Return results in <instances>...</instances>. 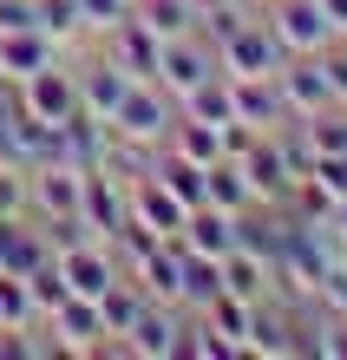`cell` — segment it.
Listing matches in <instances>:
<instances>
[{
    "instance_id": "6da1fadb",
    "label": "cell",
    "mask_w": 347,
    "mask_h": 360,
    "mask_svg": "<svg viewBox=\"0 0 347 360\" xmlns=\"http://www.w3.org/2000/svg\"><path fill=\"white\" fill-rule=\"evenodd\" d=\"M249 354H255V360H315L308 302H282V295H263V302L249 308Z\"/></svg>"
},
{
    "instance_id": "7a4b0ae2",
    "label": "cell",
    "mask_w": 347,
    "mask_h": 360,
    "mask_svg": "<svg viewBox=\"0 0 347 360\" xmlns=\"http://www.w3.org/2000/svg\"><path fill=\"white\" fill-rule=\"evenodd\" d=\"M105 124H112V131H125L132 144L164 151L170 131H177V98H170L158 79H132V86H125V98H118V112L105 118Z\"/></svg>"
},
{
    "instance_id": "3957f363",
    "label": "cell",
    "mask_w": 347,
    "mask_h": 360,
    "mask_svg": "<svg viewBox=\"0 0 347 360\" xmlns=\"http://www.w3.org/2000/svg\"><path fill=\"white\" fill-rule=\"evenodd\" d=\"M282 66H289V53H282V39L269 33L263 13H249L229 39H216V72L223 79H275Z\"/></svg>"
},
{
    "instance_id": "277c9868",
    "label": "cell",
    "mask_w": 347,
    "mask_h": 360,
    "mask_svg": "<svg viewBox=\"0 0 347 360\" xmlns=\"http://www.w3.org/2000/svg\"><path fill=\"white\" fill-rule=\"evenodd\" d=\"M184 334H190V308L184 302H144V314L118 341V354L125 360H184Z\"/></svg>"
},
{
    "instance_id": "5b68a950",
    "label": "cell",
    "mask_w": 347,
    "mask_h": 360,
    "mask_svg": "<svg viewBox=\"0 0 347 360\" xmlns=\"http://www.w3.org/2000/svg\"><path fill=\"white\" fill-rule=\"evenodd\" d=\"M263 20H269V33L282 39L289 59H308V53L334 46V27H328V13H321V0H269Z\"/></svg>"
},
{
    "instance_id": "8992f818",
    "label": "cell",
    "mask_w": 347,
    "mask_h": 360,
    "mask_svg": "<svg viewBox=\"0 0 347 360\" xmlns=\"http://www.w3.org/2000/svg\"><path fill=\"white\" fill-rule=\"evenodd\" d=\"M46 334H53V347H59V354H85V360L112 347V334H105V314H99L92 295H66V302L46 314Z\"/></svg>"
},
{
    "instance_id": "52a82bcc",
    "label": "cell",
    "mask_w": 347,
    "mask_h": 360,
    "mask_svg": "<svg viewBox=\"0 0 347 360\" xmlns=\"http://www.w3.org/2000/svg\"><path fill=\"white\" fill-rule=\"evenodd\" d=\"M79 203H85V171H72V164L27 171V217L59 223V217H79Z\"/></svg>"
},
{
    "instance_id": "ba28073f",
    "label": "cell",
    "mask_w": 347,
    "mask_h": 360,
    "mask_svg": "<svg viewBox=\"0 0 347 360\" xmlns=\"http://www.w3.org/2000/svg\"><path fill=\"white\" fill-rule=\"evenodd\" d=\"M203 79H216V46H210V39H197V33L164 39V53H158V86H164L170 98H190Z\"/></svg>"
},
{
    "instance_id": "9c48e42d",
    "label": "cell",
    "mask_w": 347,
    "mask_h": 360,
    "mask_svg": "<svg viewBox=\"0 0 347 360\" xmlns=\"http://www.w3.org/2000/svg\"><path fill=\"white\" fill-rule=\"evenodd\" d=\"M20 105H27L33 118H46V124H59V118H72L79 112V79H72V66H39L33 79H20Z\"/></svg>"
},
{
    "instance_id": "30bf717a",
    "label": "cell",
    "mask_w": 347,
    "mask_h": 360,
    "mask_svg": "<svg viewBox=\"0 0 347 360\" xmlns=\"http://www.w3.org/2000/svg\"><path fill=\"white\" fill-rule=\"evenodd\" d=\"M79 217H85V229H92L99 243H112L118 229H125V217H132V184H118V177H105V171H85Z\"/></svg>"
},
{
    "instance_id": "8fae6325",
    "label": "cell",
    "mask_w": 347,
    "mask_h": 360,
    "mask_svg": "<svg viewBox=\"0 0 347 360\" xmlns=\"http://www.w3.org/2000/svg\"><path fill=\"white\" fill-rule=\"evenodd\" d=\"M72 79H79V105H85V112H99V118H112L118 98H125V86H132V72H125L105 46L85 53L79 66H72Z\"/></svg>"
},
{
    "instance_id": "7c38bea8",
    "label": "cell",
    "mask_w": 347,
    "mask_h": 360,
    "mask_svg": "<svg viewBox=\"0 0 347 360\" xmlns=\"http://www.w3.org/2000/svg\"><path fill=\"white\" fill-rule=\"evenodd\" d=\"M275 86H282V105H289L295 118H315V112H328L334 92H328V72H321V59H289V66L275 72Z\"/></svg>"
},
{
    "instance_id": "4fadbf2b",
    "label": "cell",
    "mask_w": 347,
    "mask_h": 360,
    "mask_svg": "<svg viewBox=\"0 0 347 360\" xmlns=\"http://www.w3.org/2000/svg\"><path fill=\"white\" fill-rule=\"evenodd\" d=\"M99 46H105V53H112V59H118V66H125V72H132V79H158V53H164V39H158V33H151V27H144V20H138V13H132V20H125V27H112V33H105V39H99Z\"/></svg>"
},
{
    "instance_id": "5bb4252c",
    "label": "cell",
    "mask_w": 347,
    "mask_h": 360,
    "mask_svg": "<svg viewBox=\"0 0 347 360\" xmlns=\"http://www.w3.org/2000/svg\"><path fill=\"white\" fill-rule=\"evenodd\" d=\"M229 105H236V118L255 124V131H282L295 112L282 105V86L275 79H229Z\"/></svg>"
},
{
    "instance_id": "9a60e30c",
    "label": "cell",
    "mask_w": 347,
    "mask_h": 360,
    "mask_svg": "<svg viewBox=\"0 0 347 360\" xmlns=\"http://www.w3.org/2000/svg\"><path fill=\"white\" fill-rule=\"evenodd\" d=\"M177 243L190 249V256H210V262H223L229 249H236V217H229V210H216V203H197V210L184 217Z\"/></svg>"
},
{
    "instance_id": "2e32d148",
    "label": "cell",
    "mask_w": 347,
    "mask_h": 360,
    "mask_svg": "<svg viewBox=\"0 0 347 360\" xmlns=\"http://www.w3.org/2000/svg\"><path fill=\"white\" fill-rule=\"evenodd\" d=\"M151 177H158L170 197H177L184 210H197V203H210V164H190L184 151H158V164H151Z\"/></svg>"
},
{
    "instance_id": "e0dca14e",
    "label": "cell",
    "mask_w": 347,
    "mask_h": 360,
    "mask_svg": "<svg viewBox=\"0 0 347 360\" xmlns=\"http://www.w3.org/2000/svg\"><path fill=\"white\" fill-rule=\"evenodd\" d=\"M132 275L144 282V295H151V302H184V243H177V236H170V243H158V249H151V256H144Z\"/></svg>"
},
{
    "instance_id": "ac0fdd59",
    "label": "cell",
    "mask_w": 347,
    "mask_h": 360,
    "mask_svg": "<svg viewBox=\"0 0 347 360\" xmlns=\"http://www.w3.org/2000/svg\"><path fill=\"white\" fill-rule=\"evenodd\" d=\"M216 269H223V295H236V302L275 295V269H269V256H255V249H229Z\"/></svg>"
},
{
    "instance_id": "d6986e66",
    "label": "cell",
    "mask_w": 347,
    "mask_h": 360,
    "mask_svg": "<svg viewBox=\"0 0 347 360\" xmlns=\"http://www.w3.org/2000/svg\"><path fill=\"white\" fill-rule=\"evenodd\" d=\"M132 217H138L144 229H158V236H177V229H184V217H190V210H184V203H177V197H170V190L158 184V177H151V171H144V177L132 184Z\"/></svg>"
},
{
    "instance_id": "ffe728a7",
    "label": "cell",
    "mask_w": 347,
    "mask_h": 360,
    "mask_svg": "<svg viewBox=\"0 0 347 360\" xmlns=\"http://www.w3.org/2000/svg\"><path fill=\"white\" fill-rule=\"evenodd\" d=\"M59 59V46L39 27H13V33H0V66H7L13 79H33L39 66H53Z\"/></svg>"
},
{
    "instance_id": "44dd1931",
    "label": "cell",
    "mask_w": 347,
    "mask_h": 360,
    "mask_svg": "<svg viewBox=\"0 0 347 360\" xmlns=\"http://www.w3.org/2000/svg\"><path fill=\"white\" fill-rule=\"evenodd\" d=\"M144 302H151V295H144V282H138L132 269H125L118 282H112V288L99 295V314H105V334H112V341H125V334H132V321L144 314Z\"/></svg>"
},
{
    "instance_id": "7402d4cb",
    "label": "cell",
    "mask_w": 347,
    "mask_h": 360,
    "mask_svg": "<svg viewBox=\"0 0 347 360\" xmlns=\"http://www.w3.org/2000/svg\"><path fill=\"white\" fill-rule=\"evenodd\" d=\"M249 308H255V302H236V295H223V288H216L210 302L197 308V314H203V328H216V334L236 347V360L249 354Z\"/></svg>"
},
{
    "instance_id": "603a6c76",
    "label": "cell",
    "mask_w": 347,
    "mask_h": 360,
    "mask_svg": "<svg viewBox=\"0 0 347 360\" xmlns=\"http://www.w3.org/2000/svg\"><path fill=\"white\" fill-rule=\"evenodd\" d=\"M33 27L59 46V59H66V46L85 39V13H79V0H33Z\"/></svg>"
},
{
    "instance_id": "cb8c5ba5",
    "label": "cell",
    "mask_w": 347,
    "mask_h": 360,
    "mask_svg": "<svg viewBox=\"0 0 347 360\" xmlns=\"http://www.w3.org/2000/svg\"><path fill=\"white\" fill-rule=\"evenodd\" d=\"M210 203L236 217V210H249V203H263V197H255V184H249V171L236 158H216L210 164Z\"/></svg>"
},
{
    "instance_id": "d4e9b609",
    "label": "cell",
    "mask_w": 347,
    "mask_h": 360,
    "mask_svg": "<svg viewBox=\"0 0 347 360\" xmlns=\"http://www.w3.org/2000/svg\"><path fill=\"white\" fill-rule=\"evenodd\" d=\"M132 13H138L158 39H184V33H197V7H190V0H132Z\"/></svg>"
},
{
    "instance_id": "484cf974",
    "label": "cell",
    "mask_w": 347,
    "mask_h": 360,
    "mask_svg": "<svg viewBox=\"0 0 347 360\" xmlns=\"http://www.w3.org/2000/svg\"><path fill=\"white\" fill-rule=\"evenodd\" d=\"M170 151H184L190 164H216V158H223V124L177 118V131H170Z\"/></svg>"
},
{
    "instance_id": "4316f807",
    "label": "cell",
    "mask_w": 347,
    "mask_h": 360,
    "mask_svg": "<svg viewBox=\"0 0 347 360\" xmlns=\"http://www.w3.org/2000/svg\"><path fill=\"white\" fill-rule=\"evenodd\" d=\"M216 288H223V269H216L210 256H190V249H184V308L197 314Z\"/></svg>"
},
{
    "instance_id": "83f0119b",
    "label": "cell",
    "mask_w": 347,
    "mask_h": 360,
    "mask_svg": "<svg viewBox=\"0 0 347 360\" xmlns=\"http://www.w3.org/2000/svg\"><path fill=\"white\" fill-rule=\"evenodd\" d=\"M79 13H85V33L105 39L112 27H125V20H132V0H79Z\"/></svg>"
},
{
    "instance_id": "f1b7e54d",
    "label": "cell",
    "mask_w": 347,
    "mask_h": 360,
    "mask_svg": "<svg viewBox=\"0 0 347 360\" xmlns=\"http://www.w3.org/2000/svg\"><path fill=\"white\" fill-rule=\"evenodd\" d=\"M315 302H321V308H334V314H347V256H328V262H321Z\"/></svg>"
},
{
    "instance_id": "f546056e",
    "label": "cell",
    "mask_w": 347,
    "mask_h": 360,
    "mask_svg": "<svg viewBox=\"0 0 347 360\" xmlns=\"http://www.w3.org/2000/svg\"><path fill=\"white\" fill-rule=\"evenodd\" d=\"M308 177H315V184H321V190H328V197L341 203V197H347V151H334V158H315V164H308Z\"/></svg>"
},
{
    "instance_id": "4dcf8cb0",
    "label": "cell",
    "mask_w": 347,
    "mask_h": 360,
    "mask_svg": "<svg viewBox=\"0 0 347 360\" xmlns=\"http://www.w3.org/2000/svg\"><path fill=\"white\" fill-rule=\"evenodd\" d=\"M321 59V72H328V92H334V105H347V39H334L328 53H315Z\"/></svg>"
},
{
    "instance_id": "1f68e13d",
    "label": "cell",
    "mask_w": 347,
    "mask_h": 360,
    "mask_svg": "<svg viewBox=\"0 0 347 360\" xmlns=\"http://www.w3.org/2000/svg\"><path fill=\"white\" fill-rule=\"evenodd\" d=\"M0 217H27V177L0 171Z\"/></svg>"
},
{
    "instance_id": "d6a6232c",
    "label": "cell",
    "mask_w": 347,
    "mask_h": 360,
    "mask_svg": "<svg viewBox=\"0 0 347 360\" xmlns=\"http://www.w3.org/2000/svg\"><path fill=\"white\" fill-rule=\"evenodd\" d=\"M13 27H33V0H0V33Z\"/></svg>"
},
{
    "instance_id": "836d02e7",
    "label": "cell",
    "mask_w": 347,
    "mask_h": 360,
    "mask_svg": "<svg viewBox=\"0 0 347 360\" xmlns=\"http://www.w3.org/2000/svg\"><path fill=\"white\" fill-rule=\"evenodd\" d=\"M321 13H328V27H334V39H347V0H321Z\"/></svg>"
},
{
    "instance_id": "e575fe53",
    "label": "cell",
    "mask_w": 347,
    "mask_h": 360,
    "mask_svg": "<svg viewBox=\"0 0 347 360\" xmlns=\"http://www.w3.org/2000/svg\"><path fill=\"white\" fill-rule=\"evenodd\" d=\"M334 236H341V243H347V197H341V203H334Z\"/></svg>"
},
{
    "instance_id": "d590c367",
    "label": "cell",
    "mask_w": 347,
    "mask_h": 360,
    "mask_svg": "<svg viewBox=\"0 0 347 360\" xmlns=\"http://www.w3.org/2000/svg\"><path fill=\"white\" fill-rule=\"evenodd\" d=\"M190 7H197V13H210V7H223V0H190ZM249 7H255V0H249Z\"/></svg>"
},
{
    "instance_id": "8d00e7d4",
    "label": "cell",
    "mask_w": 347,
    "mask_h": 360,
    "mask_svg": "<svg viewBox=\"0 0 347 360\" xmlns=\"http://www.w3.org/2000/svg\"><path fill=\"white\" fill-rule=\"evenodd\" d=\"M255 7H269V0H255Z\"/></svg>"
}]
</instances>
